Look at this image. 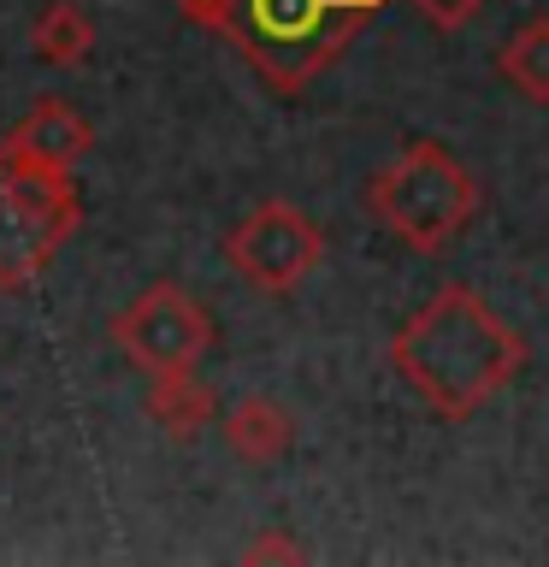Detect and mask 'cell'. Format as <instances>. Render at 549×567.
I'll list each match as a JSON object with an SVG mask.
<instances>
[{"label":"cell","mask_w":549,"mask_h":567,"mask_svg":"<svg viewBox=\"0 0 549 567\" xmlns=\"http://www.w3.org/2000/svg\"><path fill=\"white\" fill-rule=\"evenodd\" d=\"M225 260L242 284H255V290H266V296H283L325 260V237H319V225L301 207L260 202L230 225Z\"/></svg>","instance_id":"6"},{"label":"cell","mask_w":549,"mask_h":567,"mask_svg":"<svg viewBox=\"0 0 549 567\" xmlns=\"http://www.w3.org/2000/svg\"><path fill=\"white\" fill-rule=\"evenodd\" d=\"M77 225L83 195L71 166H48V159L0 142V290H30L60 260Z\"/></svg>","instance_id":"4"},{"label":"cell","mask_w":549,"mask_h":567,"mask_svg":"<svg viewBox=\"0 0 549 567\" xmlns=\"http://www.w3.org/2000/svg\"><path fill=\"white\" fill-rule=\"evenodd\" d=\"M390 367L443 420H473L526 367V337L467 284H443L390 337Z\"/></svg>","instance_id":"1"},{"label":"cell","mask_w":549,"mask_h":567,"mask_svg":"<svg viewBox=\"0 0 549 567\" xmlns=\"http://www.w3.org/2000/svg\"><path fill=\"white\" fill-rule=\"evenodd\" d=\"M366 207L379 213V225L396 243L419 248V255H443L478 219V177L467 172V159H455V148L419 136V142H402L372 172Z\"/></svg>","instance_id":"3"},{"label":"cell","mask_w":549,"mask_h":567,"mask_svg":"<svg viewBox=\"0 0 549 567\" xmlns=\"http://www.w3.org/2000/svg\"><path fill=\"white\" fill-rule=\"evenodd\" d=\"M407 7H414L425 24H437V30H460V24H473L490 0H407Z\"/></svg>","instance_id":"12"},{"label":"cell","mask_w":549,"mask_h":567,"mask_svg":"<svg viewBox=\"0 0 549 567\" xmlns=\"http://www.w3.org/2000/svg\"><path fill=\"white\" fill-rule=\"evenodd\" d=\"M0 142H12V148L48 159V166H77V159L95 148V124H89L65 95H42Z\"/></svg>","instance_id":"7"},{"label":"cell","mask_w":549,"mask_h":567,"mask_svg":"<svg viewBox=\"0 0 549 567\" xmlns=\"http://www.w3.org/2000/svg\"><path fill=\"white\" fill-rule=\"evenodd\" d=\"M195 30H213L278 95H301L343 60L384 0H177Z\"/></svg>","instance_id":"2"},{"label":"cell","mask_w":549,"mask_h":567,"mask_svg":"<svg viewBox=\"0 0 549 567\" xmlns=\"http://www.w3.org/2000/svg\"><path fill=\"white\" fill-rule=\"evenodd\" d=\"M301 549H290V544H278V538H260L255 549H248V561H296Z\"/></svg>","instance_id":"13"},{"label":"cell","mask_w":549,"mask_h":567,"mask_svg":"<svg viewBox=\"0 0 549 567\" xmlns=\"http://www.w3.org/2000/svg\"><path fill=\"white\" fill-rule=\"evenodd\" d=\"M30 42L48 65H77V60H89V48H95V24H89L83 7L53 0V7H42V18L30 24Z\"/></svg>","instance_id":"11"},{"label":"cell","mask_w":549,"mask_h":567,"mask_svg":"<svg viewBox=\"0 0 549 567\" xmlns=\"http://www.w3.org/2000/svg\"><path fill=\"white\" fill-rule=\"evenodd\" d=\"M496 78H503L508 89H520L531 106H549V12L526 18V24L503 42V53H496Z\"/></svg>","instance_id":"10"},{"label":"cell","mask_w":549,"mask_h":567,"mask_svg":"<svg viewBox=\"0 0 549 567\" xmlns=\"http://www.w3.org/2000/svg\"><path fill=\"white\" fill-rule=\"evenodd\" d=\"M213 390L195 379V372H159V379L148 384V396H142V414H148L166 437H195V432H207V420H213Z\"/></svg>","instance_id":"9"},{"label":"cell","mask_w":549,"mask_h":567,"mask_svg":"<svg viewBox=\"0 0 549 567\" xmlns=\"http://www.w3.org/2000/svg\"><path fill=\"white\" fill-rule=\"evenodd\" d=\"M225 443L237 461H248V467H272V461H283L296 450V420H290V408H278L272 396H242L225 414Z\"/></svg>","instance_id":"8"},{"label":"cell","mask_w":549,"mask_h":567,"mask_svg":"<svg viewBox=\"0 0 549 567\" xmlns=\"http://www.w3.org/2000/svg\"><path fill=\"white\" fill-rule=\"evenodd\" d=\"M113 343L131 367H142L148 379L159 372H195L201 354L213 349V319L189 290L177 284H148L131 308L113 313Z\"/></svg>","instance_id":"5"}]
</instances>
